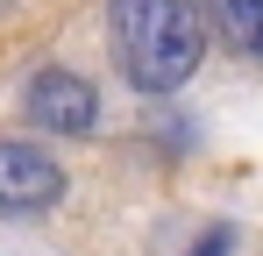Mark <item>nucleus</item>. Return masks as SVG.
Returning a JSON list of instances; mask_svg holds the SVG:
<instances>
[{
	"mask_svg": "<svg viewBox=\"0 0 263 256\" xmlns=\"http://www.w3.org/2000/svg\"><path fill=\"white\" fill-rule=\"evenodd\" d=\"M107 36L135 93H178L206 64V14L192 0H107Z\"/></svg>",
	"mask_w": 263,
	"mask_h": 256,
	"instance_id": "nucleus-1",
	"label": "nucleus"
},
{
	"mask_svg": "<svg viewBox=\"0 0 263 256\" xmlns=\"http://www.w3.org/2000/svg\"><path fill=\"white\" fill-rule=\"evenodd\" d=\"M22 114L50 135H92L100 121V93H92L79 71H64V64H43L36 79L22 85Z\"/></svg>",
	"mask_w": 263,
	"mask_h": 256,
	"instance_id": "nucleus-2",
	"label": "nucleus"
},
{
	"mask_svg": "<svg viewBox=\"0 0 263 256\" xmlns=\"http://www.w3.org/2000/svg\"><path fill=\"white\" fill-rule=\"evenodd\" d=\"M57 199H64V164L22 135H0V213H43Z\"/></svg>",
	"mask_w": 263,
	"mask_h": 256,
	"instance_id": "nucleus-3",
	"label": "nucleus"
},
{
	"mask_svg": "<svg viewBox=\"0 0 263 256\" xmlns=\"http://www.w3.org/2000/svg\"><path fill=\"white\" fill-rule=\"evenodd\" d=\"M220 29L242 57H263V0H220Z\"/></svg>",
	"mask_w": 263,
	"mask_h": 256,
	"instance_id": "nucleus-4",
	"label": "nucleus"
},
{
	"mask_svg": "<svg viewBox=\"0 0 263 256\" xmlns=\"http://www.w3.org/2000/svg\"><path fill=\"white\" fill-rule=\"evenodd\" d=\"M228 242H235V228H214V235H206V242H199L192 256H228Z\"/></svg>",
	"mask_w": 263,
	"mask_h": 256,
	"instance_id": "nucleus-5",
	"label": "nucleus"
}]
</instances>
